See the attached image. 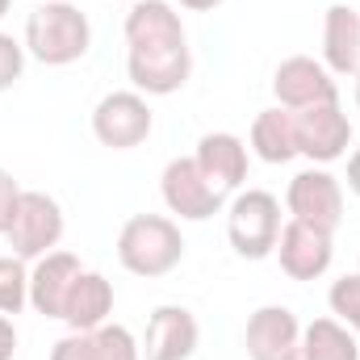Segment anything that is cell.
<instances>
[{
    "label": "cell",
    "mask_w": 360,
    "mask_h": 360,
    "mask_svg": "<svg viewBox=\"0 0 360 360\" xmlns=\"http://www.w3.org/2000/svg\"><path fill=\"white\" fill-rule=\"evenodd\" d=\"M21 46L42 68H72L92 46L89 13L80 4H72V0H42L25 17V42Z\"/></svg>",
    "instance_id": "6da1fadb"
},
{
    "label": "cell",
    "mask_w": 360,
    "mask_h": 360,
    "mask_svg": "<svg viewBox=\"0 0 360 360\" xmlns=\"http://www.w3.org/2000/svg\"><path fill=\"white\" fill-rule=\"evenodd\" d=\"M117 260L134 276H168L184 260V235L168 214H134L117 231Z\"/></svg>",
    "instance_id": "7a4b0ae2"
},
{
    "label": "cell",
    "mask_w": 360,
    "mask_h": 360,
    "mask_svg": "<svg viewBox=\"0 0 360 360\" xmlns=\"http://www.w3.org/2000/svg\"><path fill=\"white\" fill-rule=\"evenodd\" d=\"M281 201L269 188H243L226 205V239L243 260H264L281 239Z\"/></svg>",
    "instance_id": "3957f363"
},
{
    "label": "cell",
    "mask_w": 360,
    "mask_h": 360,
    "mask_svg": "<svg viewBox=\"0 0 360 360\" xmlns=\"http://www.w3.org/2000/svg\"><path fill=\"white\" fill-rule=\"evenodd\" d=\"M63 226H68V222H63V205H59L51 193H42V188H21L4 239H8V248H13V256L38 260V256H46V252L59 248Z\"/></svg>",
    "instance_id": "277c9868"
},
{
    "label": "cell",
    "mask_w": 360,
    "mask_h": 360,
    "mask_svg": "<svg viewBox=\"0 0 360 360\" xmlns=\"http://www.w3.org/2000/svg\"><path fill=\"white\" fill-rule=\"evenodd\" d=\"M155 130V113L147 105L143 92H105L92 109V134L101 147L109 151H134L151 139Z\"/></svg>",
    "instance_id": "5b68a950"
},
{
    "label": "cell",
    "mask_w": 360,
    "mask_h": 360,
    "mask_svg": "<svg viewBox=\"0 0 360 360\" xmlns=\"http://www.w3.org/2000/svg\"><path fill=\"white\" fill-rule=\"evenodd\" d=\"M293 130H297V155H306L319 168L344 160L348 147H352V117L340 109V101L297 109L293 113Z\"/></svg>",
    "instance_id": "8992f818"
},
{
    "label": "cell",
    "mask_w": 360,
    "mask_h": 360,
    "mask_svg": "<svg viewBox=\"0 0 360 360\" xmlns=\"http://www.w3.org/2000/svg\"><path fill=\"white\" fill-rule=\"evenodd\" d=\"M285 210L289 218L306 222V226H319V231H340L344 222V184L331 176L327 168H306L289 180L285 188Z\"/></svg>",
    "instance_id": "52a82bcc"
},
{
    "label": "cell",
    "mask_w": 360,
    "mask_h": 360,
    "mask_svg": "<svg viewBox=\"0 0 360 360\" xmlns=\"http://www.w3.org/2000/svg\"><path fill=\"white\" fill-rule=\"evenodd\" d=\"M126 76L143 96H172L193 76L188 42L176 46H126Z\"/></svg>",
    "instance_id": "ba28073f"
},
{
    "label": "cell",
    "mask_w": 360,
    "mask_h": 360,
    "mask_svg": "<svg viewBox=\"0 0 360 360\" xmlns=\"http://www.w3.org/2000/svg\"><path fill=\"white\" fill-rule=\"evenodd\" d=\"M160 193H164V205L176 214L180 222H205V218H214L222 210V193L201 176L193 155L168 160V168L160 176Z\"/></svg>",
    "instance_id": "9c48e42d"
},
{
    "label": "cell",
    "mask_w": 360,
    "mask_h": 360,
    "mask_svg": "<svg viewBox=\"0 0 360 360\" xmlns=\"http://www.w3.org/2000/svg\"><path fill=\"white\" fill-rule=\"evenodd\" d=\"M272 92H276V105L297 113V109H310V105H327V101H340V84L335 76L310 59V55H289L276 63L272 72Z\"/></svg>",
    "instance_id": "30bf717a"
},
{
    "label": "cell",
    "mask_w": 360,
    "mask_h": 360,
    "mask_svg": "<svg viewBox=\"0 0 360 360\" xmlns=\"http://www.w3.org/2000/svg\"><path fill=\"white\" fill-rule=\"evenodd\" d=\"M276 260L289 281H319V276H327L331 260H335V235L289 218L276 239Z\"/></svg>",
    "instance_id": "8fae6325"
},
{
    "label": "cell",
    "mask_w": 360,
    "mask_h": 360,
    "mask_svg": "<svg viewBox=\"0 0 360 360\" xmlns=\"http://www.w3.org/2000/svg\"><path fill=\"white\" fill-rule=\"evenodd\" d=\"M201 344V327L197 314L188 306H155L147 319V335H143V360H188Z\"/></svg>",
    "instance_id": "7c38bea8"
},
{
    "label": "cell",
    "mask_w": 360,
    "mask_h": 360,
    "mask_svg": "<svg viewBox=\"0 0 360 360\" xmlns=\"http://www.w3.org/2000/svg\"><path fill=\"white\" fill-rule=\"evenodd\" d=\"M201 176L210 180L222 197L226 193H239L243 180H248V143L231 130H210L197 139V151H193Z\"/></svg>",
    "instance_id": "4fadbf2b"
},
{
    "label": "cell",
    "mask_w": 360,
    "mask_h": 360,
    "mask_svg": "<svg viewBox=\"0 0 360 360\" xmlns=\"http://www.w3.org/2000/svg\"><path fill=\"white\" fill-rule=\"evenodd\" d=\"M84 272V264L72 256V252H46L34 260L30 269V306L46 319H63V302L76 285V276Z\"/></svg>",
    "instance_id": "5bb4252c"
},
{
    "label": "cell",
    "mask_w": 360,
    "mask_h": 360,
    "mask_svg": "<svg viewBox=\"0 0 360 360\" xmlns=\"http://www.w3.org/2000/svg\"><path fill=\"white\" fill-rule=\"evenodd\" d=\"M297 340H302V323L289 306H260L243 331V348L252 360H289Z\"/></svg>",
    "instance_id": "9a60e30c"
},
{
    "label": "cell",
    "mask_w": 360,
    "mask_h": 360,
    "mask_svg": "<svg viewBox=\"0 0 360 360\" xmlns=\"http://www.w3.org/2000/svg\"><path fill=\"white\" fill-rule=\"evenodd\" d=\"M51 360H143V344L130 335V327L122 323H105L96 331H72L63 335Z\"/></svg>",
    "instance_id": "2e32d148"
},
{
    "label": "cell",
    "mask_w": 360,
    "mask_h": 360,
    "mask_svg": "<svg viewBox=\"0 0 360 360\" xmlns=\"http://www.w3.org/2000/svg\"><path fill=\"white\" fill-rule=\"evenodd\" d=\"M126 46H176L188 42L172 0H134L126 13Z\"/></svg>",
    "instance_id": "e0dca14e"
},
{
    "label": "cell",
    "mask_w": 360,
    "mask_h": 360,
    "mask_svg": "<svg viewBox=\"0 0 360 360\" xmlns=\"http://www.w3.org/2000/svg\"><path fill=\"white\" fill-rule=\"evenodd\" d=\"M323 68L331 76L360 72V13L352 4H331L323 17Z\"/></svg>",
    "instance_id": "ac0fdd59"
},
{
    "label": "cell",
    "mask_w": 360,
    "mask_h": 360,
    "mask_svg": "<svg viewBox=\"0 0 360 360\" xmlns=\"http://www.w3.org/2000/svg\"><path fill=\"white\" fill-rule=\"evenodd\" d=\"M109 314H113V285L101 272L84 269L76 276L68 302H63V323L72 331H96V327L109 323Z\"/></svg>",
    "instance_id": "d6986e66"
},
{
    "label": "cell",
    "mask_w": 360,
    "mask_h": 360,
    "mask_svg": "<svg viewBox=\"0 0 360 360\" xmlns=\"http://www.w3.org/2000/svg\"><path fill=\"white\" fill-rule=\"evenodd\" d=\"M289 360H360V344L340 319H314L310 327H302Z\"/></svg>",
    "instance_id": "ffe728a7"
},
{
    "label": "cell",
    "mask_w": 360,
    "mask_h": 360,
    "mask_svg": "<svg viewBox=\"0 0 360 360\" xmlns=\"http://www.w3.org/2000/svg\"><path fill=\"white\" fill-rule=\"evenodd\" d=\"M252 151L264 164H289L297 155V130H293V113L289 109H264L252 122Z\"/></svg>",
    "instance_id": "44dd1931"
},
{
    "label": "cell",
    "mask_w": 360,
    "mask_h": 360,
    "mask_svg": "<svg viewBox=\"0 0 360 360\" xmlns=\"http://www.w3.org/2000/svg\"><path fill=\"white\" fill-rule=\"evenodd\" d=\"M30 306V269L21 256H0V314H21Z\"/></svg>",
    "instance_id": "7402d4cb"
},
{
    "label": "cell",
    "mask_w": 360,
    "mask_h": 360,
    "mask_svg": "<svg viewBox=\"0 0 360 360\" xmlns=\"http://www.w3.org/2000/svg\"><path fill=\"white\" fill-rule=\"evenodd\" d=\"M327 306H331V319H340L352 335H360V272H348L331 285Z\"/></svg>",
    "instance_id": "603a6c76"
},
{
    "label": "cell",
    "mask_w": 360,
    "mask_h": 360,
    "mask_svg": "<svg viewBox=\"0 0 360 360\" xmlns=\"http://www.w3.org/2000/svg\"><path fill=\"white\" fill-rule=\"evenodd\" d=\"M21 72H25V46H21L13 34L0 30V92L13 89V84L21 80Z\"/></svg>",
    "instance_id": "cb8c5ba5"
},
{
    "label": "cell",
    "mask_w": 360,
    "mask_h": 360,
    "mask_svg": "<svg viewBox=\"0 0 360 360\" xmlns=\"http://www.w3.org/2000/svg\"><path fill=\"white\" fill-rule=\"evenodd\" d=\"M17 197H21V184L13 180V172H4V168H0V235H4V231H8V222H13Z\"/></svg>",
    "instance_id": "d4e9b609"
},
{
    "label": "cell",
    "mask_w": 360,
    "mask_h": 360,
    "mask_svg": "<svg viewBox=\"0 0 360 360\" xmlns=\"http://www.w3.org/2000/svg\"><path fill=\"white\" fill-rule=\"evenodd\" d=\"M17 356V327L8 314H0V360H13Z\"/></svg>",
    "instance_id": "484cf974"
},
{
    "label": "cell",
    "mask_w": 360,
    "mask_h": 360,
    "mask_svg": "<svg viewBox=\"0 0 360 360\" xmlns=\"http://www.w3.org/2000/svg\"><path fill=\"white\" fill-rule=\"evenodd\" d=\"M348 188H352V193L360 197V147L352 151V155H348Z\"/></svg>",
    "instance_id": "4316f807"
},
{
    "label": "cell",
    "mask_w": 360,
    "mask_h": 360,
    "mask_svg": "<svg viewBox=\"0 0 360 360\" xmlns=\"http://www.w3.org/2000/svg\"><path fill=\"white\" fill-rule=\"evenodd\" d=\"M180 8H188V13H210V8H218L222 0H176Z\"/></svg>",
    "instance_id": "83f0119b"
},
{
    "label": "cell",
    "mask_w": 360,
    "mask_h": 360,
    "mask_svg": "<svg viewBox=\"0 0 360 360\" xmlns=\"http://www.w3.org/2000/svg\"><path fill=\"white\" fill-rule=\"evenodd\" d=\"M8 4H13V0H0V17H4V13H8Z\"/></svg>",
    "instance_id": "f1b7e54d"
},
{
    "label": "cell",
    "mask_w": 360,
    "mask_h": 360,
    "mask_svg": "<svg viewBox=\"0 0 360 360\" xmlns=\"http://www.w3.org/2000/svg\"><path fill=\"white\" fill-rule=\"evenodd\" d=\"M356 109H360V72H356Z\"/></svg>",
    "instance_id": "f546056e"
},
{
    "label": "cell",
    "mask_w": 360,
    "mask_h": 360,
    "mask_svg": "<svg viewBox=\"0 0 360 360\" xmlns=\"http://www.w3.org/2000/svg\"><path fill=\"white\" fill-rule=\"evenodd\" d=\"M356 272H360V269H356Z\"/></svg>",
    "instance_id": "4dcf8cb0"
}]
</instances>
